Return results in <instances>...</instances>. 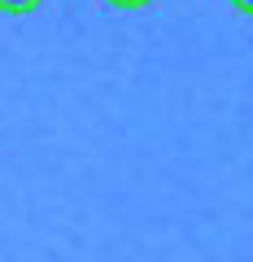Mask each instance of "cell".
<instances>
[{
  "label": "cell",
  "instance_id": "cell-1",
  "mask_svg": "<svg viewBox=\"0 0 253 262\" xmlns=\"http://www.w3.org/2000/svg\"><path fill=\"white\" fill-rule=\"evenodd\" d=\"M44 0H0V13H35Z\"/></svg>",
  "mask_w": 253,
  "mask_h": 262
},
{
  "label": "cell",
  "instance_id": "cell-3",
  "mask_svg": "<svg viewBox=\"0 0 253 262\" xmlns=\"http://www.w3.org/2000/svg\"><path fill=\"white\" fill-rule=\"evenodd\" d=\"M232 9H240V13H249V18H253V0H232Z\"/></svg>",
  "mask_w": 253,
  "mask_h": 262
},
{
  "label": "cell",
  "instance_id": "cell-2",
  "mask_svg": "<svg viewBox=\"0 0 253 262\" xmlns=\"http://www.w3.org/2000/svg\"><path fill=\"white\" fill-rule=\"evenodd\" d=\"M105 5H113V9H144V5H153V0H105Z\"/></svg>",
  "mask_w": 253,
  "mask_h": 262
}]
</instances>
